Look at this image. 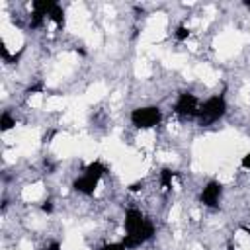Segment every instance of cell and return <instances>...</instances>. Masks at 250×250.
Wrapping results in <instances>:
<instances>
[{
	"label": "cell",
	"mask_w": 250,
	"mask_h": 250,
	"mask_svg": "<svg viewBox=\"0 0 250 250\" xmlns=\"http://www.w3.org/2000/svg\"><path fill=\"white\" fill-rule=\"evenodd\" d=\"M72 188H74V191H78V193H84V195H92L94 191H96V188H98V180H94V178H90V176H80V178H76L74 182H72Z\"/></svg>",
	"instance_id": "obj_7"
},
{
	"label": "cell",
	"mask_w": 250,
	"mask_h": 250,
	"mask_svg": "<svg viewBox=\"0 0 250 250\" xmlns=\"http://www.w3.org/2000/svg\"><path fill=\"white\" fill-rule=\"evenodd\" d=\"M199 100L191 94V92H182L176 100V105H174V111L180 115V117H197L199 113Z\"/></svg>",
	"instance_id": "obj_3"
},
{
	"label": "cell",
	"mask_w": 250,
	"mask_h": 250,
	"mask_svg": "<svg viewBox=\"0 0 250 250\" xmlns=\"http://www.w3.org/2000/svg\"><path fill=\"white\" fill-rule=\"evenodd\" d=\"M47 250H61V244H59L57 240H51L49 246H47Z\"/></svg>",
	"instance_id": "obj_17"
},
{
	"label": "cell",
	"mask_w": 250,
	"mask_h": 250,
	"mask_svg": "<svg viewBox=\"0 0 250 250\" xmlns=\"http://www.w3.org/2000/svg\"><path fill=\"white\" fill-rule=\"evenodd\" d=\"M227 111V102L223 96H213L209 100H205L201 105H199V113H197V119H199V125H211L215 121H219Z\"/></svg>",
	"instance_id": "obj_1"
},
{
	"label": "cell",
	"mask_w": 250,
	"mask_h": 250,
	"mask_svg": "<svg viewBox=\"0 0 250 250\" xmlns=\"http://www.w3.org/2000/svg\"><path fill=\"white\" fill-rule=\"evenodd\" d=\"M162 111L158 105H145V107H135L131 111V123L137 129H152L160 123Z\"/></svg>",
	"instance_id": "obj_2"
},
{
	"label": "cell",
	"mask_w": 250,
	"mask_h": 250,
	"mask_svg": "<svg viewBox=\"0 0 250 250\" xmlns=\"http://www.w3.org/2000/svg\"><path fill=\"white\" fill-rule=\"evenodd\" d=\"M100 250H127V248H125V244H123V242H111V244L102 246Z\"/></svg>",
	"instance_id": "obj_13"
},
{
	"label": "cell",
	"mask_w": 250,
	"mask_h": 250,
	"mask_svg": "<svg viewBox=\"0 0 250 250\" xmlns=\"http://www.w3.org/2000/svg\"><path fill=\"white\" fill-rule=\"evenodd\" d=\"M105 172H107V170H105V166H104L100 160L90 162V164L86 166V170H84L86 176H90V178H94V180H98V182H100V178H102Z\"/></svg>",
	"instance_id": "obj_8"
},
{
	"label": "cell",
	"mask_w": 250,
	"mask_h": 250,
	"mask_svg": "<svg viewBox=\"0 0 250 250\" xmlns=\"http://www.w3.org/2000/svg\"><path fill=\"white\" fill-rule=\"evenodd\" d=\"M221 193H223L221 182L211 180V182H207L205 188L201 189L199 199H201V203L207 205V207H217V205H219V199H221Z\"/></svg>",
	"instance_id": "obj_5"
},
{
	"label": "cell",
	"mask_w": 250,
	"mask_h": 250,
	"mask_svg": "<svg viewBox=\"0 0 250 250\" xmlns=\"http://www.w3.org/2000/svg\"><path fill=\"white\" fill-rule=\"evenodd\" d=\"M242 4H244V6H246V8H248V10H250V0H244V2H242Z\"/></svg>",
	"instance_id": "obj_18"
},
{
	"label": "cell",
	"mask_w": 250,
	"mask_h": 250,
	"mask_svg": "<svg viewBox=\"0 0 250 250\" xmlns=\"http://www.w3.org/2000/svg\"><path fill=\"white\" fill-rule=\"evenodd\" d=\"M49 18L59 25V27H62L64 25V10L59 6V4H55V8L51 10V14H49Z\"/></svg>",
	"instance_id": "obj_9"
},
{
	"label": "cell",
	"mask_w": 250,
	"mask_h": 250,
	"mask_svg": "<svg viewBox=\"0 0 250 250\" xmlns=\"http://www.w3.org/2000/svg\"><path fill=\"white\" fill-rule=\"evenodd\" d=\"M146 219L145 215L139 211V209H129L125 213V221H123V227H125V234H135L139 232L143 227H145Z\"/></svg>",
	"instance_id": "obj_6"
},
{
	"label": "cell",
	"mask_w": 250,
	"mask_h": 250,
	"mask_svg": "<svg viewBox=\"0 0 250 250\" xmlns=\"http://www.w3.org/2000/svg\"><path fill=\"white\" fill-rule=\"evenodd\" d=\"M174 176H176V172H172V170L164 168V170L160 172V186H162V188H170V186H172Z\"/></svg>",
	"instance_id": "obj_11"
},
{
	"label": "cell",
	"mask_w": 250,
	"mask_h": 250,
	"mask_svg": "<svg viewBox=\"0 0 250 250\" xmlns=\"http://www.w3.org/2000/svg\"><path fill=\"white\" fill-rule=\"evenodd\" d=\"M188 37H189V29L186 25H178L176 27V39L178 41H186Z\"/></svg>",
	"instance_id": "obj_12"
},
{
	"label": "cell",
	"mask_w": 250,
	"mask_h": 250,
	"mask_svg": "<svg viewBox=\"0 0 250 250\" xmlns=\"http://www.w3.org/2000/svg\"><path fill=\"white\" fill-rule=\"evenodd\" d=\"M143 188V182H133L131 186H129V191H139Z\"/></svg>",
	"instance_id": "obj_16"
},
{
	"label": "cell",
	"mask_w": 250,
	"mask_h": 250,
	"mask_svg": "<svg viewBox=\"0 0 250 250\" xmlns=\"http://www.w3.org/2000/svg\"><path fill=\"white\" fill-rule=\"evenodd\" d=\"M41 211L43 213H53V201H43V205H41Z\"/></svg>",
	"instance_id": "obj_14"
},
{
	"label": "cell",
	"mask_w": 250,
	"mask_h": 250,
	"mask_svg": "<svg viewBox=\"0 0 250 250\" xmlns=\"http://www.w3.org/2000/svg\"><path fill=\"white\" fill-rule=\"evenodd\" d=\"M14 125H16V119H14L8 111H4V113H2V117H0V131H2V133H6V131H10Z\"/></svg>",
	"instance_id": "obj_10"
},
{
	"label": "cell",
	"mask_w": 250,
	"mask_h": 250,
	"mask_svg": "<svg viewBox=\"0 0 250 250\" xmlns=\"http://www.w3.org/2000/svg\"><path fill=\"white\" fill-rule=\"evenodd\" d=\"M152 234H154V225L146 219L145 227H143L139 232H135V234H125L121 242L125 244V248H137V246L145 244L146 240H150V238H152Z\"/></svg>",
	"instance_id": "obj_4"
},
{
	"label": "cell",
	"mask_w": 250,
	"mask_h": 250,
	"mask_svg": "<svg viewBox=\"0 0 250 250\" xmlns=\"http://www.w3.org/2000/svg\"><path fill=\"white\" fill-rule=\"evenodd\" d=\"M240 166H242V168H246V170H250V152H246V154L242 156V160H240Z\"/></svg>",
	"instance_id": "obj_15"
}]
</instances>
